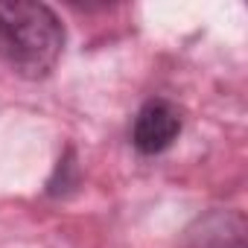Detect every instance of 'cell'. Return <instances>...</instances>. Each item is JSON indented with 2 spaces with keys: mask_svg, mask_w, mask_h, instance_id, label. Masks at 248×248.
I'll list each match as a JSON object with an SVG mask.
<instances>
[{
  "mask_svg": "<svg viewBox=\"0 0 248 248\" xmlns=\"http://www.w3.org/2000/svg\"><path fill=\"white\" fill-rule=\"evenodd\" d=\"M181 135V111L175 102H170L167 96H152L146 99L135 120H132V146L146 155V158H155V155H164Z\"/></svg>",
  "mask_w": 248,
  "mask_h": 248,
  "instance_id": "cell-2",
  "label": "cell"
},
{
  "mask_svg": "<svg viewBox=\"0 0 248 248\" xmlns=\"http://www.w3.org/2000/svg\"><path fill=\"white\" fill-rule=\"evenodd\" d=\"M64 24L47 3H0V59L27 79H44L64 53Z\"/></svg>",
  "mask_w": 248,
  "mask_h": 248,
  "instance_id": "cell-1",
  "label": "cell"
}]
</instances>
